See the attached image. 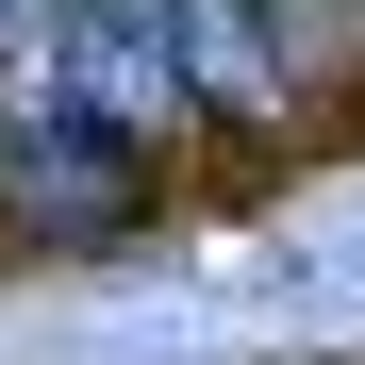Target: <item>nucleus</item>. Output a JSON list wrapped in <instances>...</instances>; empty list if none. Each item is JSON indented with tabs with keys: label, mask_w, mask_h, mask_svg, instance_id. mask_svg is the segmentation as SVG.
<instances>
[{
	"label": "nucleus",
	"mask_w": 365,
	"mask_h": 365,
	"mask_svg": "<svg viewBox=\"0 0 365 365\" xmlns=\"http://www.w3.org/2000/svg\"><path fill=\"white\" fill-rule=\"evenodd\" d=\"M282 17H316V34H332V17H349V0H282Z\"/></svg>",
	"instance_id": "f257e3e1"
}]
</instances>
